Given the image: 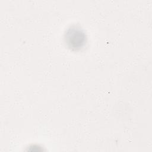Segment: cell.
Instances as JSON below:
<instances>
[{
    "label": "cell",
    "instance_id": "obj_1",
    "mask_svg": "<svg viewBox=\"0 0 152 152\" xmlns=\"http://www.w3.org/2000/svg\"><path fill=\"white\" fill-rule=\"evenodd\" d=\"M64 40L69 49L78 50L83 48L86 45L87 36L81 27L72 25L66 30L64 34Z\"/></svg>",
    "mask_w": 152,
    "mask_h": 152
}]
</instances>
